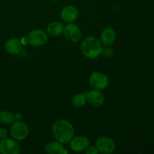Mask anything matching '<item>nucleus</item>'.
<instances>
[{"label":"nucleus","mask_w":154,"mask_h":154,"mask_svg":"<svg viewBox=\"0 0 154 154\" xmlns=\"http://www.w3.org/2000/svg\"><path fill=\"white\" fill-rule=\"evenodd\" d=\"M52 133L54 138L62 144H66L72 140L75 135L73 126L66 120H58L54 123Z\"/></svg>","instance_id":"obj_1"},{"label":"nucleus","mask_w":154,"mask_h":154,"mask_svg":"<svg viewBox=\"0 0 154 154\" xmlns=\"http://www.w3.org/2000/svg\"><path fill=\"white\" fill-rule=\"evenodd\" d=\"M102 48L100 40L93 36H89L83 40L81 45V51L87 58L96 59L102 54Z\"/></svg>","instance_id":"obj_2"},{"label":"nucleus","mask_w":154,"mask_h":154,"mask_svg":"<svg viewBox=\"0 0 154 154\" xmlns=\"http://www.w3.org/2000/svg\"><path fill=\"white\" fill-rule=\"evenodd\" d=\"M29 127L25 123L17 121L11 125L10 129V134L12 138L16 141H23L29 135Z\"/></svg>","instance_id":"obj_3"},{"label":"nucleus","mask_w":154,"mask_h":154,"mask_svg":"<svg viewBox=\"0 0 154 154\" xmlns=\"http://www.w3.org/2000/svg\"><path fill=\"white\" fill-rule=\"evenodd\" d=\"M63 33L65 38L72 42H78L82 37L81 28L73 23H68L67 25L64 26Z\"/></svg>","instance_id":"obj_4"},{"label":"nucleus","mask_w":154,"mask_h":154,"mask_svg":"<svg viewBox=\"0 0 154 154\" xmlns=\"http://www.w3.org/2000/svg\"><path fill=\"white\" fill-rule=\"evenodd\" d=\"M29 44L34 47H41L45 45L48 42V36L45 32L41 29H34L29 33Z\"/></svg>","instance_id":"obj_5"},{"label":"nucleus","mask_w":154,"mask_h":154,"mask_svg":"<svg viewBox=\"0 0 154 154\" xmlns=\"http://www.w3.org/2000/svg\"><path fill=\"white\" fill-rule=\"evenodd\" d=\"M20 144L16 140L5 138L0 140V153L2 154H19Z\"/></svg>","instance_id":"obj_6"},{"label":"nucleus","mask_w":154,"mask_h":154,"mask_svg":"<svg viewBox=\"0 0 154 154\" xmlns=\"http://www.w3.org/2000/svg\"><path fill=\"white\" fill-rule=\"evenodd\" d=\"M90 84L96 90H105L109 84L108 78L102 72H93L89 78Z\"/></svg>","instance_id":"obj_7"},{"label":"nucleus","mask_w":154,"mask_h":154,"mask_svg":"<svg viewBox=\"0 0 154 154\" xmlns=\"http://www.w3.org/2000/svg\"><path fill=\"white\" fill-rule=\"evenodd\" d=\"M96 148L99 150V153H111L115 150L116 144L111 138L103 136L96 141Z\"/></svg>","instance_id":"obj_8"},{"label":"nucleus","mask_w":154,"mask_h":154,"mask_svg":"<svg viewBox=\"0 0 154 154\" xmlns=\"http://www.w3.org/2000/svg\"><path fill=\"white\" fill-rule=\"evenodd\" d=\"M71 149L75 152H81L86 150L90 146V141L84 136H77L72 138L70 141Z\"/></svg>","instance_id":"obj_9"},{"label":"nucleus","mask_w":154,"mask_h":154,"mask_svg":"<svg viewBox=\"0 0 154 154\" xmlns=\"http://www.w3.org/2000/svg\"><path fill=\"white\" fill-rule=\"evenodd\" d=\"M87 94V101L94 107H101L105 103V96L99 90H93Z\"/></svg>","instance_id":"obj_10"},{"label":"nucleus","mask_w":154,"mask_h":154,"mask_svg":"<svg viewBox=\"0 0 154 154\" xmlns=\"http://www.w3.org/2000/svg\"><path fill=\"white\" fill-rule=\"evenodd\" d=\"M78 17V10L75 6L68 5L63 8L61 11V17L66 23H72Z\"/></svg>","instance_id":"obj_11"},{"label":"nucleus","mask_w":154,"mask_h":154,"mask_svg":"<svg viewBox=\"0 0 154 154\" xmlns=\"http://www.w3.org/2000/svg\"><path fill=\"white\" fill-rule=\"evenodd\" d=\"M5 49L8 54L11 55H17L20 54L22 50V43L19 39L11 38L6 41L5 44Z\"/></svg>","instance_id":"obj_12"},{"label":"nucleus","mask_w":154,"mask_h":154,"mask_svg":"<svg viewBox=\"0 0 154 154\" xmlns=\"http://www.w3.org/2000/svg\"><path fill=\"white\" fill-rule=\"evenodd\" d=\"M116 38V32L113 28H106L101 34V42L105 46H111Z\"/></svg>","instance_id":"obj_13"},{"label":"nucleus","mask_w":154,"mask_h":154,"mask_svg":"<svg viewBox=\"0 0 154 154\" xmlns=\"http://www.w3.org/2000/svg\"><path fill=\"white\" fill-rule=\"evenodd\" d=\"M63 29H64V26L61 23L59 22L51 23L48 24V27H47L48 34L51 36H54V37H57V36L63 34Z\"/></svg>","instance_id":"obj_14"},{"label":"nucleus","mask_w":154,"mask_h":154,"mask_svg":"<svg viewBox=\"0 0 154 154\" xmlns=\"http://www.w3.org/2000/svg\"><path fill=\"white\" fill-rule=\"evenodd\" d=\"M63 147L62 145V143L60 141H51L48 143L45 147V151L49 154H55L59 153L61 154Z\"/></svg>","instance_id":"obj_15"},{"label":"nucleus","mask_w":154,"mask_h":154,"mask_svg":"<svg viewBox=\"0 0 154 154\" xmlns=\"http://www.w3.org/2000/svg\"><path fill=\"white\" fill-rule=\"evenodd\" d=\"M87 103V94L86 93H78L75 95L72 99V104L75 108H83Z\"/></svg>","instance_id":"obj_16"},{"label":"nucleus","mask_w":154,"mask_h":154,"mask_svg":"<svg viewBox=\"0 0 154 154\" xmlns=\"http://www.w3.org/2000/svg\"><path fill=\"white\" fill-rule=\"evenodd\" d=\"M14 119V115L11 111H7V110H3L0 111V122L3 124H11Z\"/></svg>","instance_id":"obj_17"},{"label":"nucleus","mask_w":154,"mask_h":154,"mask_svg":"<svg viewBox=\"0 0 154 154\" xmlns=\"http://www.w3.org/2000/svg\"><path fill=\"white\" fill-rule=\"evenodd\" d=\"M102 54H103L106 57H110L114 54V51L111 49H110V48H105V49L102 50Z\"/></svg>","instance_id":"obj_18"},{"label":"nucleus","mask_w":154,"mask_h":154,"mask_svg":"<svg viewBox=\"0 0 154 154\" xmlns=\"http://www.w3.org/2000/svg\"><path fill=\"white\" fill-rule=\"evenodd\" d=\"M98 153H99V150H97L96 147H89L86 150V153L87 154H98Z\"/></svg>","instance_id":"obj_19"},{"label":"nucleus","mask_w":154,"mask_h":154,"mask_svg":"<svg viewBox=\"0 0 154 154\" xmlns=\"http://www.w3.org/2000/svg\"><path fill=\"white\" fill-rule=\"evenodd\" d=\"M8 131L4 128H0V140L7 138Z\"/></svg>","instance_id":"obj_20"},{"label":"nucleus","mask_w":154,"mask_h":154,"mask_svg":"<svg viewBox=\"0 0 154 154\" xmlns=\"http://www.w3.org/2000/svg\"><path fill=\"white\" fill-rule=\"evenodd\" d=\"M21 43H22L23 45H27V44H29V42H28V38H27V37H23L21 38Z\"/></svg>","instance_id":"obj_21"},{"label":"nucleus","mask_w":154,"mask_h":154,"mask_svg":"<svg viewBox=\"0 0 154 154\" xmlns=\"http://www.w3.org/2000/svg\"><path fill=\"white\" fill-rule=\"evenodd\" d=\"M52 1H54V2H57V1H60V0H52Z\"/></svg>","instance_id":"obj_22"}]
</instances>
